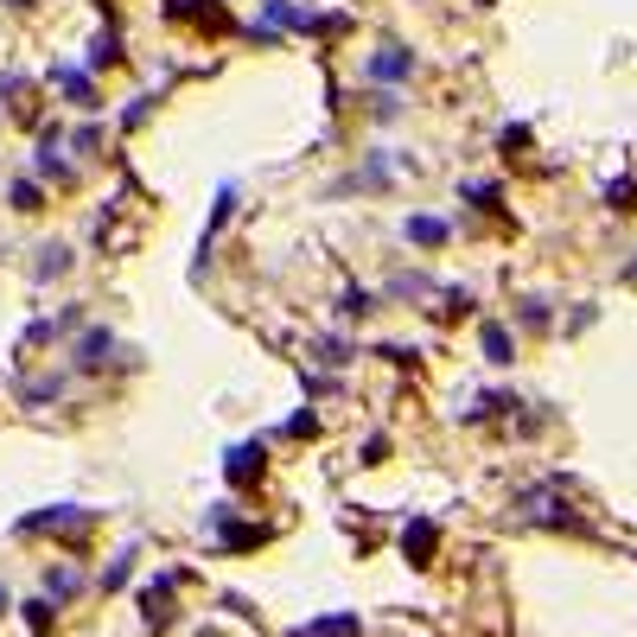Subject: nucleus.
Instances as JSON below:
<instances>
[{
	"label": "nucleus",
	"mask_w": 637,
	"mask_h": 637,
	"mask_svg": "<svg viewBox=\"0 0 637 637\" xmlns=\"http://www.w3.org/2000/svg\"><path fill=\"white\" fill-rule=\"evenodd\" d=\"M485 344H491V364H510V338L497 332V325H491V332H485Z\"/></svg>",
	"instance_id": "obj_1"
},
{
	"label": "nucleus",
	"mask_w": 637,
	"mask_h": 637,
	"mask_svg": "<svg viewBox=\"0 0 637 637\" xmlns=\"http://www.w3.org/2000/svg\"><path fill=\"white\" fill-rule=\"evenodd\" d=\"M13 204H20V211H32V204H39V185L20 179V185H13Z\"/></svg>",
	"instance_id": "obj_2"
},
{
	"label": "nucleus",
	"mask_w": 637,
	"mask_h": 637,
	"mask_svg": "<svg viewBox=\"0 0 637 637\" xmlns=\"http://www.w3.org/2000/svg\"><path fill=\"white\" fill-rule=\"evenodd\" d=\"M631 274H637V268H631Z\"/></svg>",
	"instance_id": "obj_3"
}]
</instances>
